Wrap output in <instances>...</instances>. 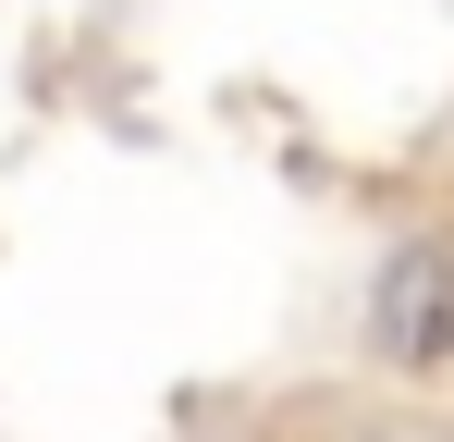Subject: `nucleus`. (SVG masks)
Segmentation results:
<instances>
[{
    "mask_svg": "<svg viewBox=\"0 0 454 442\" xmlns=\"http://www.w3.org/2000/svg\"><path fill=\"white\" fill-rule=\"evenodd\" d=\"M369 344L393 368H442L454 357V221L442 233H405L369 283Z\"/></svg>",
    "mask_w": 454,
    "mask_h": 442,
    "instance_id": "f257e3e1",
    "label": "nucleus"
}]
</instances>
